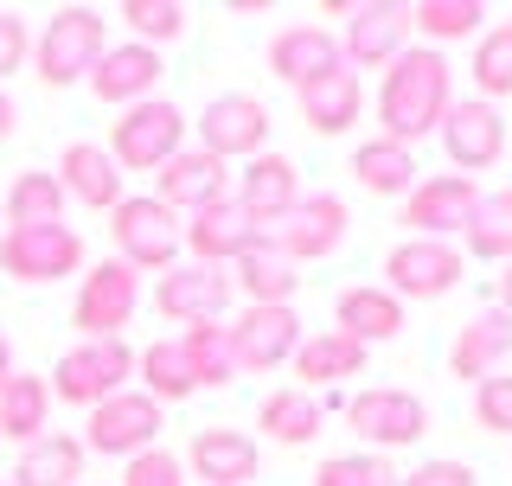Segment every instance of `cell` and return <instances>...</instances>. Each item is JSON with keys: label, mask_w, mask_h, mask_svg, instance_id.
<instances>
[{"label": "cell", "mask_w": 512, "mask_h": 486, "mask_svg": "<svg viewBox=\"0 0 512 486\" xmlns=\"http://www.w3.org/2000/svg\"><path fill=\"white\" fill-rule=\"evenodd\" d=\"M455 109V71H448L442 52L429 45H410L384 64V84H378V128L384 141L397 148H416L423 135H436L442 116Z\"/></svg>", "instance_id": "obj_1"}, {"label": "cell", "mask_w": 512, "mask_h": 486, "mask_svg": "<svg viewBox=\"0 0 512 486\" xmlns=\"http://www.w3.org/2000/svg\"><path fill=\"white\" fill-rule=\"evenodd\" d=\"M109 52V20L96 7H58L45 32L32 39V71L45 90H71L96 71V58Z\"/></svg>", "instance_id": "obj_2"}, {"label": "cell", "mask_w": 512, "mask_h": 486, "mask_svg": "<svg viewBox=\"0 0 512 486\" xmlns=\"http://www.w3.org/2000/svg\"><path fill=\"white\" fill-rule=\"evenodd\" d=\"M180 231H186V218H173L154 192H135V199H122L116 212H109L116 263H128L135 275H167L173 263H180V250H186Z\"/></svg>", "instance_id": "obj_3"}, {"label": "cell", "mask_w": 512, "mask_h": 486, "mask_svg": "<svg viewBox=\"0 0 512 486\" xmlns=\"http://www.w3.org/2000/svg\"><path fill=\"white\" fill-rule=\"evenodd\" d=\"M135 378V346L128 339H77L71 352L52 365V403H77V410H96L103 397L128 391Z\"/></svg>", "instance_id": "obj_4"}, {"label": "cell", "mask_w": 512, "mask_h": 486, "mask_svg": "<svg viewBox=\"0 0 512 486\" xmlns=\"http://www.w3.org/2000/svg\"><path fill=\"white\" fill-rule=\"evenodd\" d=\"M180 148H186V109L167 103V96H148V103L122 109L116 128H109V160L122 173H160Z\"/></svg>", "instance_id": "obj_5"}, {"label": "cell", "mask_w": 512, "mask_h": 486, "mask_svg": "<svg viewBox=\"0 0 512 486\" xmlns=\"http://www.w3.org/2000/svg\"><path fill=\"white\" fill-rule=\"evenodd\" d=\"M160 429H167V410L148 391H116L96 410H84V455H109V461H135L141 448H160Z\"/></svg>", "instance_id": "obj_6"}, {"label": "cell", "mask_w": 512, "mask_h": 486, "mask_svg": "<svg viewBox=\"0 0 512 486\" xmlns=\"http://www.w3.org/2000/svg\"><path fill=\"white\" fill-rule=\"evenodd\" d=\"M346 224H352V212H346V199L340 192H308V199H295L288 212L263 231V243L269 250H282L288 263H320V256H333L346 243Z\"/></svg>", "instance_id": "obj_7"}, {"label": "cell", "mask_w": 512, "mask_h": 486, "mask_svg": "<svg viewBox=\"0 0 512 486\" xmlns=\"http://www.w3.org/2000/svg\"><path fill=\"white\" fill-rule=\"evenodd\" d=\"M141 307V275L116 263V256H103V263L84 269V282H77V301H71V327L84 339H122V327L135 320Z\"/></svg>", "instance_id": "obj_8"}, {"label": "cell", "mask_w": 512, "mask_h": 486, "mask_svg": "<svg viewBox=\"0 0 512 486\" xmlns=\"http://www.w3.org/2000/svg\"><path fill=\"white\" fill-rule=\"evenodd\" d=\"M461 269H468L461 243L404 237V243H391V256H384V275H391L384 288H391L397 301H442L448 288H461Z\"/></svg>", "instance_id": "obj_9"}, {"label": "cell", "mask_w": 512, "mask_h": 486, "mask_svg": "<svg viewBox=\"0 0 512 486\" xmlns=\"http://www.w3.org/2000/svg\"><path fill=\"white\" fill-rule=\"evenodd\" d=\"M0 269L13 282H64V275L84 269V237L71 224H32V231H0Z\"/></svg>", "instance_id": "obj_10"}, {"label": "cell", "mask_w": 512, "mask_h": 486, "mask_svg": "<svg viewBox=\"0 0 512 486\" xmlns=\"http://www.w3.org/2000/svg\"><path fill=\"white\" fill-rule=\"evenodd\" d=\"M333 20H346V39H340L346 71H384L397 52H410V7H397V0L333 7Z\"/></svg>", "instance_id": "obj_11"}, {"label": "cell", "mask_w": 512, "mask_h": 486, "mask_svg": "<svg viewBox=\"0 0 512 486\" xmlns=\"http://www.w3.org/2000/svg\"><path fill=\"white\" fill-rule=\"evenodd\" d=\"M199 148L205 154H218L224 167L231 160H256V154H269V109L256 103V96H244V90H224V96H212V103L199 109Z\"/></svg>", "instance_id": "obj_12"}, {"label": "cell", "mask_w": 512, "mask_h": 486, "mask_svg": "<svg viewBox=\"0 0 512 486\" xmlns=\"http://www.w3.org/2000/svg\"><path fill=\"white\" fill-rule=\"evenodd\" d=\"M346 423H352V435H359L372 455H384V448L423 442V435H429V410H423V397L378 384V391H359L346 403Z\"/></svg>", "instance_id": "obj_13"}, {"label": "cell", "mask_w": 512, "mask_h": 486, "mask_svg": "<svg viewBox=\"0 0 512 486\" xmlns=\"http://www.w3.org/2000/svg\"><path fill=\"white\" fill-rule=\"evenodd\" d=\"M436 135H442V154H448V167H455L461 180L500 167V154H506V116L493 103H480V96H461V103L442 116Z\"/></svg>", "instance_id": "obj_14"}, {"label": "cell", "mask_w": 512, "mask_h": 486, "mask_svg": "<svg viewBox=\"0 0 512 486\" xmlns=\"http://www.w3.org/2000/svg\"><path fill=\"white\" fill-rule=\"evenodd\" d=\"M224 333H231L237 371H282L288 359H295V346L308 339L295 307H244Z\"/></svg>", "instance_id": "obj_15"}, {"label": "cell", "mask_w": 512, "mask_h": 486, "mask_svg": "<svg viewBox=\"0 0 512 486\" xmlns=\"http://www.w3.org/2000/svg\"><path fill=\"white\" fill-rule=\"evenodd\" d=\"M231 269H212V263H173L167 275H154V307L180 327H199V320H224L231 307Z\"/></svg>", "instance_id": "obj_16"}, {"label": "cell", "mask_w": 512, "mask_h": 486, "mask_svg": "<svg viewBox=\"0 0 512 486\" xmlns=\"http://www.w3.org/2000/svg\"><path fill=\"white\" fill-rule=\"evenodd\" d=\"M154 199L167 205L173 218H192V212H205V205L231 199V167H224L218 154H205V148H180L154 173Z\"/></svg>", "instance_id": "obj_17"}, {"label": "cell", "mask_w": 512, "mask_h": 486, "mask_svg": "<svg viewBox=\"0 0 512 486\" xmlns=\"http://www.w3.org/2000/svg\"><path fill=\"white\" fill-rule=\"evenodd\" d=\"M180 243L192 250V263L231 269L237 256H250L256 243H263V224H256L237 199H218V205H205V212H192V218H186Z\"/></svg>", "instance_id": "obj_18"}, {"label": "cell", "mask_w": 512, "mask_h": 486, "mask_svg": "<svg viewBox=\"0 0 512 486\" xmlns=\"http://www.w3.org/2000/svg\"><path fill=\"white\" fill-rule=\"evenodd\" d=\"M474 199H480V186L461 180V173H429V180H416V192L404 199L410 237H442V243L461 237V224H468Z\"/></svg>", "instance_id": "obj_19"}, {"label": "cell", "mask_w": 512, "mask_h": 486, "mask_svg": "<svg viewBox=\"0 0 512 486\" xmlns=\"http://www.w3.org/2000/svg\"><path fill=\"white\" fill-rule=\"evenodd\" d=\"M167 77V64H160L154 45H135V39H122V45H109L103 58H96V71H90V90H96V103H116V109H135V103H148L154 84Z\"/></svg>", "instance_id": "obj_20"}, {"label": "cell", "mask_w": 512, "mask_h": 486, "mask_svg": "<svg viewBox=\"0 0 512 486\" xmlns=\"http://www.w3.org/2000/svg\"><path fill=\"white\" fill-rule=\"evenodd\" d=\"M58 186H64V199H77L84 212H116L128 199L122 167L109 160V148H96V141H71V148L58 154Z\"/></svg>", "instance_id": "obj_21"}, {"label": "cell", "mask_w": 512, "mask_h": 486, "mask_svg": "<svg viewBox=\"0 0 512 486\" xmlns=\"http://www.w3.org/2000/svg\"><path fill=\"white\" fill-rule=\"evenodd\" d=\"M256 467H263V455L244 429H199L186 442V474L205 486H250Z\"/></svg>", "instance_id": "obj_22"}, {"label": "cell", "mask_w": 512, "mask_h": 486, "mask_svg": "<svg viewBox=\"0 0 512 486\" xmlns=\"http://www.w3.org/2000/svg\"><path fill=\"white\" fill-rule=\"evenodd\" d=\"M340 39H333L327 26H282L276 39H269V71L282 77L288 90H308L314 77L340 71Z\"/></svg>", "instance_id": "obj_23"}, {"label": "cell", "mask_w": 512, "mask_h": 486, "mask_svg": "<svg viewBox=\"0 0 512 486\" xmlns=\"http://www.w3.org/2000/svg\"><path fill=\"white\" fill-rule=\"evenodd\" d=\"M231 199L269 231V224H276L288 205L301 199V173H295V160H288V154H256V160H244V173H237V192H231Z\"/></svg>", "instance_id": "obj_24"}, {"label": "cell", "mask_w": 512, "mask_h": 486, "mask_svg": "<svg viewBox=\"0 0 512 486\" xmlns=\"http://www.w3.org/2000/svg\"><path fill=\"white\" fill-rule=\"evenodd\" d=\"M333 333L359 339L365 352L378 346V339H397L404 333V301L391 295V288H340V301H333Z\"/></svg>", "instance_id": "obj_25"}, {"label": "cell", "mask_w": 512, "mask_h": 486, "mask_svg": "<svg viewBox=\"0 0 512 486\" xmlns=\"http://www.w3.org/2000/svg\"><path fill=\"white\" fill-rule=\"evenodd\" d=\"M506 352H512V314L487 307V314H474L468 327L455 333V346H448V371H455V378H468V384H480V378H493V371H500Z\"/></svg>", "instance_id": "obj_26"}, {"label": "cell", "mask_w": 512, "mask_h": 486, "mask_svg": "<svg viewBox=\"0 0 512 486\" xmlns=\"http://www.w3.org/2000/svg\"><path fill=\"white\" fill-rule=\"evenodd\" d=\"M295 103H301V122L314 128V135H346L352 122H359V109H365V90H359V71H327V77H314L308 90H295Z\"/></svg>", "instance_id": "obj_27"}, {"label": "cell", "mask_w": 512, "mask_h": 486, "mask_svg": "<svg viewBox=\"0 0 512 486\" xmlns=\"http://www.w3.org/2000/svg\"><path fill=\"white\" fill-rule=\"evenodd\" d=\"M7 486H84V442H77V435L45 429L39 442L20 448Z\"/></svg>", "instance_id": "obj_28"}, {"label": "cell", "mask_w": 512, "mask_h": 486, "mask_svg": "<svg viewBox=\"0 0 512 486\" xmlns=\"http://www.w3.org/2000/svg\"><path fill=\"white\" fill-rule=\"evenodd\" d=\"M52 429V384L39 378V371H13L7 384H0V442H39V435Z\"/></svg>", "instance_id": "obj_29"}, {"label": "cell", "mask_w": 512, "mask_h": 486, "mask_svg": "<svg viewBox=\"0 0 512 486\" xmlns=\"http://www.w3.org/2000/svg\"><path fill=\"white\" fill-rule=\"evenodd\" d=\"M346 173L365 192H378V199H410V192H416V148H397V141L372 135V141L352 148V167Z\"/></svg>", "instance_id": "obj_30"}, {"label": "cell", "mask_w": 512, "mask_h": 486, "mask_svg": "<svg viewBox=\"0 0 512 486\" xmlns=\"http://www.w3.org/2000/svg\"><path fill=\"white\" fill-rule=\"evenodd\" d=\"M231 288H244L250 307H295L301 275H295V263H288L282 250L256 243L250 256H237V263H231Z\"/></svg>", "instance_id": "obj_31"}, {"label": "cell", "mask_w": 512, "mask_h": 486, "mask_svg": "<svg viewBox=\"0 0 512 486\" xmlns=\"http://www.w3.org/2000/svg\"><path fill=\"white\" fill-rule=\"evenodd\" d=\"M295 378H301V391H314V384H340V378H359L365 371V346L359 339H346V333H308L295 346Z\"/></svg>", "instance_id": "obj_32"}, {"label": "cell", "mask_w": 512, "mask_h": 486, "mask_svg": "<svg viewBox=\"0 0 512 486\" xmlns=\"http://www.w3.org/2000/svg\"><path fill=\"white\" fill-rule=\"evenodd\" d=\"M461 256L480 263H512V186L506 192H480L468 224H461Z\"/></svg>", "instance_id": "obj_33"}, {"label": "cell", "mask_w": 512, "mask_h": 486, "mask_svg": "<svg viewBox=\"0 0 512 486\" xmlns=\"http://www.w3.org/2000/svg\"><path fill=\"white\" fill-rule=\"evenodd\" d=\"M256 429H263L269 442H282V448H308L314 435H320V403L301 391V384L269 391L263 403H256Z\"/></svg>", "instance_id": "obj_34"}, {"label": "cell", "mask_w": 512, "mask_h": 486, "mask_svg": "<svg viewBox=\"0 0 512 486\" xmlns=\"http://www.w3.org/2000/svg\"><path fill=\"white\" fill-rule=\"evenodd\" d=\"M64 205L71 199H64L58 173H20L0 199V218H7V231H32V224H64Z\"/></svg>", "instance_id": "obj_35"}, {"label": "cell", "mask_w": 512, "mask_h": 486, "mask_svg": "<svg viewBox=\"0 0 512 486\" xmlns=\"http://www.w3.org/2000/svg\"><path fill=\"white\" fill-rule=\"evenodd\" d=\"M135 371H141V391H148L160 410L167 403H186L199 384H192V365H186V352H180V339H154V346H141L135 352Z\"/></svg>", "instance_id": "obj_36"}, {"label": "cell", "mask_w": 512, "mask_h": 486, "mask_svg": "<svg viewBox=\"0 0 512 486\" xmlns=\"http://www.w3.org/2000/svg\"><path fill=\"white\" fill-rule=\"evenodd\" d=\"M480 20H487L480 0H416L410 7V32H423L429 52H442V45H455V39H480V32H487Z\"/></svg>", "instance_id": "obj_37"}, {"label": "cell", "mask_w": 512, "mask_h": 486, "mask_svg": "<svg viewBox=\"0 0 512 486\" xmlns=\"http://www.w3.org/2000/svg\"><path fill=\"white\" fill-rule=\"evenodd\" d=\"M180 352L192 365V384L199 391H218V384L237 378V359H231V333H224V320H199V327L180 333Z\"/></svg>", "instance_id": "obj_38"}, {"label": "cell", "mask_w": 512, "mask_h": 486, "mask_svg": "<svg viewBox=\"0 0 512 486\" xmlns=\"http://www.w3.org/2000/svg\"><path fill=\"white\" fill-rule=\"evenodd\" d=\"M474 96L480 103H493L500 109V96H512V39H506V26H493V32H480L474 39Z\"/></svg>", "instance_id": "obj_39"}, {"label": "cell", "mask_w": 512, "mask_h": 486, "mask_svg": "<svg viewBox=\"0 0 512 486\" xmlns=\"http://www.w3.org/2000/svg\"><path fill=\"white\" fill-rule=\"evenodd\" d=\"M116 20L128 26L135 45H154V52H160V45H173L186 32V7H180V0H122Z\"/></svg>", "instance_id": "obj_40"}, {"label": "cell", "mask_w": 512, "mask_h": 486, "mask_svg": "<svg viewBox=\"0 0 512 486\" xmlns=\"http://www.w3.org/2000/svg\"><path fill=\"white\" fill-rule=\"evenodd\" d=\"M404 474L391 467V455H372V448H352V455H327L314 467V486H397Z\"/></svg>", "instance_id": "obj_41"}, {"label": "cell", "mask_w": 512, "mask_h": 486, "mask_svg": "<svg viewBox=\"0 0 512 486\" xmlns=\"http://www.w3.org/2000/svg\"><path fill=\"white\" fill-rule=\"evenodd\" d=\"M474 423L487 435H512V371H493L474 384Z\"/></svg>", "instance_id": "obj_42"}, {"label": "cell", "mask_w": 512, "mask_h": 486, "mask_svg": "<svg viewBox=\"0 0 512 486\" xmlns=\"http://www.w3.org/2000/svg\"><path fill=\"white\" fill-rule=\"evenodd\" d=\"M122 486H186V461L173 455V448H141V455L122 467Z\"/></svg>", "instance_id": "obj_43"}, {"label": "cell", "mask_w": 512, "mask_h": 486, "mask_svg": "<svg viewBox=\"0 0 512 486\" xmlns=\"http://www.w3.org/2000/svg\"><path fill=\"white\" fill-rule=\"evenodd\" d=\"M26 64H32V26L20 20V13L0 7V90H7V77L26 71Z\"/></svg>", "instance_id": "obj_44"}, {"label": "cell", "mask_w": 512, "mask_h": 486, "mask_svg": "<svg viewBox=\"0 0 512 486\" xmlns=\"http://www.w3.org/2000/svg\"><path fill=\"white\" fill-rule=\"evenodd\" d=\"M397 486H480V474L468 461H423V467H410Z\"/></svg>", "instance_id": "obj_45"}, {"label": "cell", "mask_w": 512, "mask_h": 486, "mask_svg": "<svg viewBox=\"0 0 512 486\" xmlns=\"http://www.w3.org/2000/svg\"><path fill=\"white\" fill-rule=\"evenodd\" d=\"M13 122H20V103H13V96H7V90H0V141H7V135H13Z\"/></svg>", "instance_id": "obj_46"}, {"label": "cell", "mask_w": 512, "mask_h": 486, "mask_svg": "<svg viewBox=\"0 0 512 486\" xmlns=\"http://www.w3.org/2000/svg\"><path fill=\"white\" fill-rule=\"evenodd\" d=\"M506 275H500V301H493V307H500V314H512V263H500Z\"/></svg>", "instance_id": "obj_47"}, {"label": "cell", "mask_w": 512, "mask_h": 486, "mask_svg": "<svg viewBox=\"0 0 512 486\" xmlns=\"http://www.w3.org/2000/svg\"><path fill=\"white\" fill-rule=\"evenodd\" d=\"M7 378H13V339L0 333V384H7Z\"/></svg>", "instance_id": "obj_48"}, {"label": "cell", "mask_w": 512, "mask_h": 486, "mask_svg": "<svg viewBox=\"0 0 512 486\" xmlns=\"http://www.w3.org/2000/svg\"><path fill=\"white\" fill-rule=\"evenodd\" d=\"M506 39H512V20H506Z\"/></svg>", "instance_id": "obj_49"}, {"label": "cell", "mask_w": 512, "mask_h": 486, "mask_svg": "<svg viewBox=\"0 0 512 486\" xmlns=\"http://www.w3.org/2000/svg\"><path fill=\"white\" fill-rule=\"evenodd\" d=\"M0 231H7V218H0Z\"/></svg>", "instance_id": "obj_50"}, {"label": "cell", "mask_w": 512, "mask_h": 486, "mask_svg": "<svg viewBox=\"0 0 512 486\" xmlns=\"http://www.w3.org/2000/svg\"><path fill=\"white\" fill-rule=\"evenodd\" d=\"M0 486H7V480H0Z\"/></svg>", "instance_id": "obj_51"}]
</instances>
